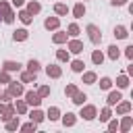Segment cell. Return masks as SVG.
I'll return each mask as SVG.
<instances>
[{"instance_id": "1f68e13d", "label": "cell", "mask_w": 133, "mask_h": 133, "mask_svg": "<svg viewBox=\"0 0 133 133\" xmlns=\"http://www.w3.org/2000/svg\"><path fill=\"white\" fill-rule=\"evenodd\" d=\"M116 83H118V87H127V85H129V79H127L125 75H121V77L116 79Z\"/></svg>"}, {"instance_id": "836d02e7", "label": "cell", "mask_w": 133, "mask_h": 133, "mask_svg": "<svg viewBox=\"0 0 133 133\" xmlns=\"http://www.w3.org/2000/svg\"><path fill=\"white\" fill-rule=\"evenodd\" d=\"M56 56H58V60H69V52L66 50H58Z\"/></svg>"}, {"instance_id": "e0dca14e", "label": "cell", "mask_w": 133, "mask_h": 133, "mask_svg": "<svg viewBox=\"0 0 133 133\" xmlns=\"http://www.w3.org/2000/svg\"><path fill=\"white\" fill-rule=\"evenodd\" d=\"M58 114H60V110H58L56 106L48 108V118H50V121H56V118H58Z\"/></svg>"}, {"instance_id": "ffe728a7", "label": "cell", "mask_w": 133, "mask_h": 133, "mask_svg": "<svg viewBox=\"0 0 133 133\" xmlns=\"http://www.w3.org/2000/svg\"><path fill=\"white\" fill-rule=\"evenodd\" d=\"M54 44H62V42H66V33H62V31H58V33H54Z\"/></svg>"}, {"instance_id": "44dd1931", "label": "cell", "mask_w": 133, "mask_h": 133, "mask_svg": "<svg viewBox=\"0 0 133 133\" xmlns=\"http://www.w3.org/2000/svg\"><path fill=\"white\" fill-rule=\"evenodd\" d=\"M91 60H94V64H102V60H104L102 52H100V50H96V52L91 54Z\"/></svg>"}, {"instance_id": "277c9868", "label": "cell", "mask_w": 133, "mask_h": 133, "mask_svg": "<svg viewBox=\"0 0 133 133\" xmlns=\"http://www.w3.org/2000/svg\"><path fill=\"white\" fill-rule=\"evenodd\" d=\"M25 100H27V104H31V106H39V104H42V98H39L35 91H27V94H25Z\"/></svg>"}, {"instance_id": "8d00e7d4", "label": "cell", "mask_w": 133, "mask_h": 133, "mask_svg": "<svg viewBox=\"0 0 133 133\" xmlns=\"http://www.w3.org/2000/svg\"><path fill=\"white\" fill-rule=\"evenodd\" d=\"M69 33H71V35H77V33H79V27H77L75 23H73V25H69Z\"/></svg>"}, {"instance_id": "4fadbf2b", "label": "cell", "mask_w": 133, "mask_h": 133, "mask_svg": "<svg viewBox=\"0 0 133 133\" xmlns=\"http://www.w3.org/2000/svg\"><path fill=\"white\" fill-rule=\"evenodd\" d=\"M85 100H87V96H85V94H79V91H75V94H73V102H75V104L83 106V102H85Z\"/></svg>"}, {"instance_id": "6da1fadb", "label": "cell", "mask_w": 133, "mask_h": 133, "mask_svg": "<svg viewBox=\"0 0 133 133\" xmlns=\"http://www.w3.org/2000/svg\"><path fill=\"white\" fill-rule=\"evenodd\" d=\"M87 33H89V39L94 44H100L102 42V33H100V29L96 25H87Z\"/></svg>"}, {"instance_id": "d6a6232c", "label": "cell", "mask_w": 133, "mask_h": 133, "mask_svg": "<svg viewBox=\"0 0 133 133\" xmlns=\"http://www.w3.org/2000/svg\"><path fill=\"white\" fill-rule=\"evenodd\" d=\"M15 108H17V112H21V114H23V112H27V104H25V102H17V104H15Z\"/></svg>"}, {"instance_id": "ab89813d", "label": "cell", "mask_w": 133, "mask_h": 133, "mask_svg": "<svg viewBox=\"0 0 133 133\" xmlns=\"http://www.w3.org/2000/svg\"><path fill=\"white\" fill-rule=\"evenodd\" d=\"M129 127H131V118H129V116H127V118H125V121H123V125H121V129H123V131H127V129H129Z\"/></svg>"}, {"instance_id": "74e56055", "label": "cell", "mask_w": 133, "mask_h": 133, "mask_svg": "<svg viewBox=\"0 0 133 133\" xmlns=\"http://www.w3.org/2000/svg\"><path fill=\"white\" fill-rule=\"evenodd\" d=\"M75 91H77V87H75V85H66V89H64V94H66V96H73Z\"/></svg>"}, {"instance_id": "9a60e30c", "label": "cell", "mask_w": 133, "mask_h": 133, "mask_svg": "<svg viewBox=\"0 0 133 133\" xmlns=\"http://www.w3.org/2000/svg\"><path fill=\"white\" fill-rule=\"evenodd\" d=\"M73 15H75L77 19H79V17H83V15H85V6H83V4L79 2V4H77V6L73 8Z\"/></svg>"}, {"instance_id": "5bb4252c", "label": "cell", "mask_w": 133, "mask_h": 133, "mask_svg": "<svg viewBox=\"0 0 133 133\" xmlns=\"http://www.w3.org/2000/svg\"><path fill=\"white\" fill-rule=\"evenodd\" d=\"M39 10H42V6H39L37 2H29V4H27V12H31V15H37Z\"/></svg>"}, {"instance_id": "d590c367", "label": "cell", "mask_w": 133, "mask_h": 133, "mask_svg": "<svg viewBox=\"0 0 133 133\" xmlns=\"http://www.w3.org/2000/svg\"><path fill=\"white\" fill-rule=\"evenodd\" d=\"M0 81H2V83H10V77H8V73H6V71H2V73H0Z\"/></svg>"}, {"instance_id": "7c38bea8", "label": "cell", "mask_w": 133, "mask_h": 133, "mask_svg": "<svg viewBox=\"0 0 133 133\" xmlns=\"http://www.w3.org/2000/svg\"><path fill=\"white\" fill-rule=\"evenodd\" d=\"M4 71H21V64L19 62H12V60H6L4 62Z\"/></svg>"}, {"instance_id": "8fae6325", "label": "cell", "mask_w": 133, "mask_h": 133, "mask_svg": "<svg viewBox=\"0 0 133 133\" xmlns=\"http://www.w3.org/2000/svg\"><path fill=\"white\" fill-rule=\"evenodd\" d=\"M12 37H15V42H23V39H27V29H17Z\"/></svg>"}, {"instance_id": "4316f807", "label": "cell", "mask_w": 133, "mask_h": 133, "mask_svg": "<svg viewBox=\"0 0 133 133\" xmlns=\"http://www.w3.org/2000/svg\"><path fill=\"white\" fill-rule=\"evenodd\" d=\"M108 56H110L112 60H116V58H118V48H116V46H110V48H108Z\"/></svg>"}, {"instance_id": "7402d4cb", "label": "cell", "mask_w": 133, "mask_h": 133, "mask_svg": "<svg viewBox=\"0 0 133 133\" xmlns=\"http://www.w3.org/2000/svg\"><path fill=\"white\" fill-rule=\"evenodd\" d=\"M27 69H29V71H31V73H37V71H39V62H37V60H33V58H31V60H29V62H27Z\"/></svg>"}, {"instance_id": "f35d334b", "label": "cell", "mask_w": 133, "mask_h": 133, "mask_svg": "<svg viewBox=\"0 0 133 133\" xmlns=\"http://www.w3.org/2000/svg\"><path fill=\"white\" fill-rule=\"evenodd\" d=\"M108 118H110V110H108V108H104V110H102V116H100V121H108Z\"/></svg>"}, {"instance_id": "d4e9b609", "label": "cell", "mask_w": 133, "mask_h": 133, "mask_svg": "<svg viewBox=\"0 0 133 133\" xmlns=\"http://www.w3.org/2000/svg\"><path fill=\"white\" fill-rule=\"evenodd\" d=\"M29 116H31V121H33V123H42V121H44V114H42L39 110H33Z\"/></svg>"}, {"instance_id": "30bf717a", "label": "cell", "mask_w": 133, "mask_h": 133, "mask_svg": "<svg viewBox=\"0 0 133 133\" xmlns=\"http://www.w3.org/2000/svg\"><path fill=\"white\" fill-rule=\"evenodd\" d=\"M121 102V94L118 91H110L108 94V106H114V104H118Z\"/></svg>"}, {"instance_id": "cb8c5ba5", "label": "cell", "mask_w": 133, "mask_h": 133, "mask_svg": "<svg viewBox=\"0 0 133 133\" xmlns=\"http://www.w3.org/2000/svg\"><path fill=\"white\" fill-rule=\"evenodd\" d=\"M129 110H131V104H129V102H123V104H118V108H116L118 114H125V112H129Z\"/></svg>"}, {"instance_id": "5b68a950", "label": "cell", "mask_w": 133, "mask_h": 133, "mask_svg": "<svg viewBox=\"0 0 133 133\" xmlns=\"http://www.w3.org/2000/svg\"><path fill=\"white\" fill-rule=\"evenodd\" d=\"M81 116L87 118V121L96 118V106H85V108H81Z\"/></svg>"}, {"instance_id": "f546056e", "label": "cell", "mask_w": 133, "mask_h": 133, "mask_svg": "<svg viewBox=\"0 0 133 133\" xmlns=\"http://www.w3.org/2000/svg\"><path fill=\"white\" fill-rule=\"evenodd\" d=\"M96 81V73H85L83 75V83H94Z\"/></svg>"}, {"instance_id": "ba28073f", "label": "cell", "mask_w": 133, "mask_h": 133, "mask_svg": "<svg viewBox=\"0 0 133 133\" xmlns=\"http://www.w3.org/2000/svg\"><path fill=\"white\" fill-rule=\"evenodd\" d=\"M58 23H60V21H58L56 17H50V19H46V21H44V27H46V29H56V27H58Z\"/></svg>"}, {"instance_id": "7bdbcfd3", "label": "cell", "mask_w": 133, "mask_h": 133, "mask_svg": "<svg viewBox=\"0 0 133 133\" xmlns=\"http://www.w3.org/2000/svg\"><path fill=\"white\" fill-rule=\"evenodd\" d=\"M125 2H127V0H112V4H114V6H123Z\"/></svg>"}, {"instance_id": "4dcf8cb0", "label": "cell", "mask_w": 133, "mask_h": 133, "mask_svg": "<svg viewBox=\"0 0 133 133\" xmlns=\"http://www.w3.org/2000/svg\"><path fill=\"white\" fill-rule=\"evenodd\" d=\"M54 10H56L58 15H66V12H69V8H66L64 4H56V6H54Z\"/></svg>"}, {"instance_id": "ee69618b", "label": "cell", "mask_w": 133, "mask_h": 133, "mask_svg": "<svg viewBox=\"0 0 133 133\" xmlns=\"http://www.w3.org/2000/svg\"><path fill=\"white\" fill-rule=\"evenodd\" d=\"M108 129H110V131H114V129H116V121H110V125H108Z\"/></svg>"}, {"instance_id": "52a82bcc", "label": "cell", "mask_w": 133, "mask_h": 133, "mask_svg": "<svg viewBox=\"0 0 133 133\" xmlns=\"http://www.w3.org/2000/svg\"><path fill=\"white\" fill-rule=\"evenodd\" d=\"M8 94H10V96H21V94H23V85L10 81V85H8Z\"/></svg>"}, {"instance_id": "83f0119b", "label": "cell", "mask_w": 133, "mask_h": 133, "mask_svg": "<svg viewBox=\"0 0 133 133\" xmlns=\"http://www.w3.org/2000/svg\"><path fill=\"white\" fill-rule=\"evenodd\" d=\"M110 85H112V81H110L108 77H102V79H100V87H102V89H110Z\"/></svg>"}, {"instance_id": "8992f818", "label": "cell", "mask_w": 133, "mask_h": 133, "mask_svg": "<svg viewBox=\"0 0 133 133\" xmlns=\"http://www.w3.org/2000/svg\"><path fill=\"white\" fill-rule=\"evenodd\" d=\"M69 50L73 54H79V52H83V44L79 39H73V42H69Z\"/></svg>"}, {"instance_id": "f6af8a7d", "label": "cell", "mask_w": 133, "mask_h": 133, "mask_svg": "<svg viewBox=\"0 0 133 133\" xmlns=\"http://www.w3.org/2000/svg\"><path fill=\"white\" fill-rule=\"evenodd\" d=\"M23 2H25V0H12V4H15V6H23Z\"/></svg>"}, {"instance_id": "2e32d148", "label": "cell", "mask_w": 133, "mask_h": 133, "mask_svg": "<svg viewBox=\"0 0 133 133\" xmlns=\"http://www.w3.org/2000/svg\"><path fill=\"white\" fill-rule=\"evenodd\" d=\"M19 19H21L25 25H29V23H31V12H27V10H21V12H19Z\"/></svg>"}, {"instance_id": "3957f363", "label": "cell", "mask_w": 133, "mask_h": 133, "mask_svg": "<svg viewBox=\"0 0 133 133\" xmlns=\"http://www.w3.org/2000/svg\"><path fill=\"white\" fill-rule=\"evenodd\" d=\"M12 114H15V106H10V104H8V106H6V104H0V116H2L4 121H8Z\"/></svg>"}, {"instance_id": "e575fe53", "label": "cell", "mask_w": 133, "mask_h": 133, "mask_svg": "<svg viewBox=\"0 0 133 133\" xmlns=\"http://www.w3.org/2000/svg\"><path fill=\"white\" fill-rule=\"evenodd\" d=\"M48 94H50V87H48V85H44V87H39V91H37V96H39V98H46Z\"/></svg>"}, {"instance_id": "484cf974", "label": "cell", "mask_w": 133, "mask_h": 133, "mask_svg": "<svg viewBox=\"0 0 133 133\" xmlns=\"http://www.w3.org/2000/svg\"><path fill=\"white\" fill-rule=\"evenodd\" d=\"M83 66H85V64H83L81 60H73V64H71V69H73L75 73H81V71H83Z\"/></svg>"}, {"instance_id": "9c48e42d", "label": "cell", "mask_w": 133, "mask_h": 133, "mask_svg": "<svg viewBox=\"0 0 133 133\" xmlns=\"http://www.w3.org/2000/svg\"><path fill=\"white\" fill-rule=\"evenodd\" d=\"M46 73H48V77H60V69L56 66V64H50V66H46Z\"/></svg>"}, {"instance_id": "d6986e66", "label": "cell", "mask_w": 133, "mask_h": 133, "mask_svg": "<svg viewBox=\"0 0 133 133\" xmlns=\"http://www.w3.org/2000/svg\"><path fill=\"white\" fill-rule=\"evenodd\" d=\"M114 35H116V37H121V39H123V37H127V35H129V33H127V29H125V27H123V25H118V27H116V29H114Z\"/></svg>"}, {"instance_id": "60d3db41", "label": "cell", "mask_w": 133, "mask_h": 133, "mask_svg": "<svg viewBox=\"0 0 133 133\" xmlns=\"http://www.w3.org/2000/svg\"><path fill=\"white\" fill-rule=\"evenodd\" d=\"M21 129H23V131H33V129H35V123L31 121V123H27V125H23Z\"/></svg>"}, {"instance_id": "603a6c76", "label": "cell", "mask_w": 133, "mask_h": 133, "mask_svg": "<svg viewBox=\"0 0 133 133\" xmlns=\"http://www.w3.org/2000/svg\"><path fill=\"white\" fill-rule=\"evenodd\" d=\"M33 79H35V73H31V71H27V73L21 75V81H23V83H29V81H33Z\"/></svg>"}, {"instance_id": "f1b7e54d", "label": "cell", "mask_w": 133, "mask_h": 133, "mask_svg": "<svg viewBox=\"0 0 133 133\" xmlns=\"http://www.w3.org/2000/svg\"><path fill=\"white\" fill-rule=\"evenodd\" d=\"M17 127H19V118H12V116H10V118H8V123H6V129H10V131H12V129H17Z\"/></svg>"}, {"instance_id": "b9f144b4", "label": "cell", "mask_w": 133, "mask_h": 133, "mask_svg": "<svg viewBox=\"0 0 133 133\" xmlns=\"http://www.w3.org/2000/svg\"><path fill=\"white\" fill-rule=\"evenodd\" d=\"M125 54H127V58H133V46H129V48H127V52H125Z\"/></svg>"}, {"instance_id": "ac0fdd59", "label": "cell", "mask_w": 133, "mask_h": 133, "mask_svg": "<svg viewBox=\"0 0 133 133\" xmlns=\"http://www.w3.org/2000/svg\"><path fill=\"white\" fill-rule=\"evenodd\" d=\"M62 123H64V125H69V127H71V125H75V114H73V112H66V114L62 116Z\"/></svg>"}, {"instance_id": "7a4b0ae2", "label": "cell", "mask_w": 133, "mask_h": 133, "mask_svg": "<svg viewBox=\"0 0 133 133\" xmlns=\"http://www.w3.org/2000/svg\"><path fill=\"white\" fill-rule=\"evenodd\" d=\"M0 12H2V17H4V23H12V21H15V15H12V10L8 8L6 2H0Z\"/></svg>"}]
</instances>
